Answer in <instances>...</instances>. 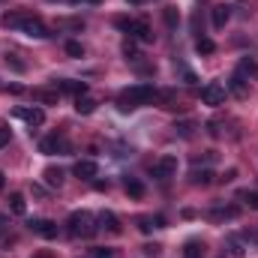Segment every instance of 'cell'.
<instances>
[{
  "mask_svg": "<svg viewBox=\"0 0 258 258\" xmlns=\"http://www.w3.org/2000/svg\"><path fill=\"white\" fill-rule=\"evenodd\" d=\"M21 33H27V36H33V39H48L51 33H48V27L39 21V18H27L24 15V21H21V27H18Z\"/></svg>",
  "mask_w": 258,
  "mask_h": 258,
  "instance_id": "7",
  "label": "cell"
},
{
  "mask_svg": "<svg viewBox=\"0 0 258 258\" xmlns=\"http://www.w3.org/2000/svg\"><path fill=\"white\" fill-rule=\"evenodd\" d=\"M75 111L78 114H93L96 111V99H90L87 93L84 96H75Z\"/></svg>",
  "mask_w": 258,
  "mask_h": 258,
  "instance_id": "16",
  "label": "cell"
},
{
  "mask_svg": "<svg viewBox=\"0 0 258 258\" xmlns=\"http://www.w3.org/2000/svg\"><path fill=\"white\" fill-rule=\"evenodd\" d=\"M129 3H135V6H138V3H144V0H129Z\"/></svg>",
  "mask_w": 258,
  "mask_h": 258,
  "instance_id": "40",
  "label": "cell"
},
{
  "mask_svg": "<svg viewBox=\"0 0 258 258\" xmlns=\"http://www.w3.org/2000/svg\"><path fill=\"white\" fill-rule=\"evenodd\" d=\"M240 198L246 201V207H249V210H258V192H243Z\"/></svg>",
  "mask_w": 258,
  "mask_h": 258,
  "instance_id": "30",
  "label": "cell"
},
{
  "mask_svg": "<svg viewBox=\"0 0 258 258\" xmlns=\"http://www.w3.org/2000/svg\"><path fill=\"white\" fill-rule=\"evenodd\" d=\"M228 252H231L234 258H243V255H246V249H243L240 237H228Z\"/></svg>",
  "mask_w": 258,
  "mask_h": 258,
  "instance_id": "25",
  "label": "cell"
},
{
  "mask_svg": "<svg viewBox=\"0 0 258 258\" xmlns=\"http://www.w3.org/2000/svg\"><path fill=\"white\" fill-rule=\"evenodd\" d=\"M138 228H141L144 234H150V231H153V219H150V216H141V219H138Z\"/></svg>",
  "mask_w": 258,
  "mask_h": 258,
  "instance_id": "33",
  "label": "cell"
},
{
  "mask_svg": "<svg viewBox=\"0 0 258 258\" xmlns=\"http://www.w3.org/2000/svg\"><path fill=\"white\" fill-rule=\"evenodd\" d=\"M39 153H45V156H54V153H69V141H66V135H60V132L45 135V138L39 141Z\"/></svg>",
  "mask_w": 258,
  "mask_h": 258,
  "instance_id": "4",
  "label": "cell"
},
{
  "mask_svg": "<svg viewBox=\"0 0 258 258\" xmlns=\"http://www.w3.org/2000/svg\"><path fill=\"white\" fill-rule=\"evenodd\" d=\"M177 21H180V15H177V9H174V6H168V9H165V24H168V27H174Z\"/></svg>",
  "mask_w": 258,
  "mask_h": 258,
  "instance_id": "28",
  "label": "cell"
},
{
  "mask_svg": "<svg viewBox=\"0 0 258 258\" xmlns=\"http://www.w3.org/2000/svg\"><path fill=\"white\" fill-rule=\"evenodd\" d=\"M54 87H57L60 93H72V96H84V93H87V84H84V81H72V78L54 81Z\"/></svg>",
  "mask_w": 258,
  "mask_h": 258,
  "instance_id": "12",
  "label": "cell"
},
{
  "mask_svg": "<svg viewBox=\"0 0 258 258\" xmlns=\"http://www.w3.org/2000/svg\"><path fill=\"white\" fill-rule=\"evenodd\" d=\"M201 102H204V105H222V102H225V87H222L219 81L204 84V87H201Z\"/></svg>",
  "mask_w": 258,
  "mask_h": 258,
  "instance_id": "5",
  "label": "cell"
},
{
  "mask_svg": "<svg viewBox=\"0 0 258 258\" xmlns=\"http://www.w3.org/2000/svg\"><path fill=\"white\" fill-rule=\"evenodd\" d=\"M150 174H153L156 180H168V177H174V174H177V159H174V156H162V159L150 168Z\"/></svg>",
  "mask_w": 258,
  "mask_h": 258,
  "instance_id": "6",
  "label": "cell"
},
{
  "mask_svg": "<svg viewBox=\"0 0 258 258\" xmlns=\"http://www.w3.org/2000/svg\"><path fill=\"white\" fill-rule=\"evenodd\" d=\"M9 210H12L15 216H24V213H27V201H24V195H21V192L9 195Z\"/></svg>",
  "mask_w": 258,
  "mask_h": 258,
  "instance_id": "17",
  "label": "cell"
},
{
  "mask_svg": "<svg viewBox=\"0 0 258 258\" xmlns=\"http://www.w3.org/2000/svg\"><path fill=\"white\" fill-rule=\"evenodd\" d=\"M33 258H51V255L48 252H39V255H33Z\"/></svg>",
  "mask_w": 258,
  "mask_h": 258,
  "instance_id": "39",
  "label": "cell"
},
{
  "mask_svg": "<svg viewBox=\"0 0 258 258\" xmlns=\"http://www.w3.org/2000/svg\"><path fill=\"white\" fill-rule=\"evenodd\" d=\"M6 66H12L15 72H24V69H27V66L18 60V54H6Z\"/></svg>",
  "mask_w": 258,
  "mask_h": 258,
  "instance_id": "29",
  "label": "cell"
},
{
  "mask_svg": "<svg viewBox=\"0 0 258 258\" xmlns=\"http://www.w3.org/2000/svg\"><path fill=\"white\" fill-rule=\"evenodd\" d=\"M42 177H45V183H48V186H54V189H60V186H63V171H60V168H45V171H42Z\"/></svg>",
  "mask_w": 258,
  "mask_h": 258,
  "instance_id": "18",
  "label": "cell"
},
{
  "mask_svg": "<svg viewBox=\"0 0 258 258\" xmlns=\"http://www.w3.org/2000/svg\"><path fill=\"white\" fill-rule=\"evenodd\" d=\"M237 207H216V210H210V219H216V222H222V219H237Z\"/></svg>",
  "mask_w": 258,
  "mask_h": 258,
  "instance_id": "19",
  "label": "cell"
},
{
  "mask_svg": "<svg viewBox=\"0 0 258 258\" xmlns=\"http://www.w3.org/2000/svg\"><path fill=\"white\" fill-rule=\"evenodd\" d=\"M243 72H249V75H258V66L252 60H240V72L237 75H243Z\"/></svg>",
  "mask_w": 258,
  "mask_h": 258,
  "instance_id": "32",
  "label": "cell"
},
{
  "mask_svg": "<svg viewBox=\"0 0 258 258\" xmlns=\"http://www.w3.org/2000/svg\"><path fill=\"white\" fill-rule=\"evenodd\" d=\"M174 132H177L180 138H192L195 123H192V120H180V123H174Z\"/></svg>",
  "mask_w": 258,
  "mask_h": 258,
  "instance_id": "24",
  "label": "cell"
},
{
  "mask_svg": "<svg viewBox=\"0 0 258 258\" xmlns=\"http://www.w3.org/2000/svg\"><path fill=\"white\" fill-rule=\"evenodd\" d=\"M150 99H156L153 84H132V87H126V90L117 96V105H120V111H132V108H138V105H147Z\"/></svg>",
  "mask_w": 258,
  "mask_h": 258,
  "instance_id": "1",
  "label": "cell"
},
{
  "mask_svg": "<svg viewBox=\"0 0 258 258\" xmlns=\"http://www.w3.org/2000/svg\"><path fill=\"white\" fill-rule=\"evenodd\" d=\"M21 21H24V15H3V27H12V30H18L21 27Z\"/></svg>",
  "mask_w": 258,
  "mask_h": 258,
  "instance_id": "27",
  "label": "cell"
},
{
  "mask_svg": "<svg viewBox=\"0 0 258 258\" xmlns=\"http://www.w3.org/2000/svg\"><path fill=\"white\" fill-rule=\"evenodd\" d=\"M96 219H93V213L90 210H72L69 213V219H66V231H69V237H81V240H87V237H93L96 234V225H93Z\"/></svg>",
  "mask_w": 258,
  "mask_h": 258,
  "instance_id": "2",
  "label": "cell"
},
{
  "mask_svg": "<svg viewBox=\"0 0 258 258\" xmlns=\"http://www.w3.org/2000/svg\"><path fill=\"white\" fill-rule=\"evenodd\" d=\"M99 228H105L108 234H120V231H123L117 213H111V210H102V213H99Z\"/></svg>",
  "mask_w": 258,
  "mask_h": 258,
  "instance_id": "11",
  "label": "cell"
},
{
  "mask_svg": "<svg viewBox=\"0 0 258 258\" xmlns=\"http://www.w3.org/2000/svg\"><path fill=\"white\" fill-rule=\"evenodd\" d=\"M3 186H6V177H3V171H0V192H3Z\"/></svg>",
  "mask_w": 258,
  "mask_h": 258,
  "instance_id": "38",
  "label": "cell"
},
{
  "mask_svg": "<svg viewBox=\"0 0 258 258\" xmlns=\"http://www.w3.org/2000/svg\"><path fill=\"white\" fill-rule=\"evenodd\" d=\"M66 54H69V57H84V45L75 42V39H69V42H66Z\"/></svg>",
  "mask_w": 258,
  "mask_h": 258,
  "instance_id": "26",
  "label": "cell"
},
{
  "mask_svg": "<svg viewBox=\"0 0 258 258\" xmlns=\"http://www.w3.org/2000/svg\"><path fill=\"white\" fill-rule=\"evenodd\" d=\"M240 237H243L246 243H255V246H258V231H255V228H246V231H243Z\"/></svg>",
  "mask_w": 258,
  "mask_h": 258,
  "instance_id": "34",
  "label": "cell"
},
{
  "mask_svg": "<svg viewBox=\"0 0 258 258\" xmlns=\"http://www.w3.org/2000/svg\"><path fill=\"white\" fill-rule=\"evenodd\" d=\"M72 171H75V177H81V180H93V177L99 174V165H96L93 159H78Z\"/></svg>",
  "mask_w": 258,
  "mask_h": 258,
  "instance_id": "10",
  "label": "cell"
},
{
  "mask_svg": "<svg viewBox=\"0 0 258 258\" xmlns=\"http://www.w3.org/2000/svg\"><path fill=\"white\" fill-rule=\"evenodd\" d=\"M0 225H3V216H0Z\"/></svg>",
  "mask_w": 258,
  "mask_h": 258,
  "instance_id": "41",
  "label": "cell"
},
{
  "mask_svg": "<svg viewBox=\"0 0 258 258\" xmlns=\"http://www.w3.org/2000/svg\"><path fill=\"white\" fill-rule=\"evenodd\" d=\"M183 258H204V246H201L198 240H189V243L183 246Z\"/></svg>",
  "mask_w": 258,
  "mask_h": 258,
  "instance_id": "22",
  "label": "cell"
},
{
  "mask_svg": "<svg viewBox=\"0 0 258 258\" xmlns=\"http://www.w3.org/2000/svg\"><path fill=\"white\" fill-rule=\"evenodd\" d=\"M30 231H36L45 240H54L57 237V222H51V219H30Z\"/></svg>",
  "mask_w": 258,
  "mask_h": 258,
  "instance_id": "8",
  "label": "cell"
},
{
  "mask_svg": "<svg viewBox=\"0 0 258 258\" xmlns=\"http://www.w3.org/2000/svg\"><path fill=\"white\" fill-rule=\"evenodd\" d=\"M126 195L129 198H141L144 195V183L135 180V177H126Z\"/></svg>",
  "mask_w": 258,
  "mask_h": 258,
  "instance_id": "21",
  "label": "cell"
},
{
  "mask_svg": "<svg viewBox=\"0 0 258 258\" xmlns=\"http://www.w3.org/2000/svg\"><path fill=\"white\" fill-rule=\"evenodd\" d=\"M123 54H126L129 60H138V48H135V42H132V39L123 42Z\"/></svg>",
  "mask_w": 258,
  "mask_h": 258,
  "instance_id": "31",
  "label": "cell"
},
{
  "mask_svg": "<svg viewBox=\"0 0 258 258\" xmlns=\"http://www.w3.org/2000/svg\"><path fill=\"white\" fill-rule=\"evenodd\" d=\"M93 258H114L111 249H93Z\"/></svg>",
  "mask_w": 258,
  "mask_h": 258,
  "instance_id": "36",
  "label": "cell"
},
{
  "mask_svg": "<svg viewBox=\"0 0 258 258\" xmlns=\"http://www.w3.org/2000/svg\"><path fill=\"white\" fill-rule=\"evenodd\" d=\"M15 117L27 120L30 126H42V123H45V111H42L39 105H33V108H15Z\"/></svg>",
  "mask_w": 258,
  "mask_h": 258,
  "instance_id": "9",
  "label": "cell"
},
{
  "mask_svg": "<svg viewBox=\"0 0 258 258\" xmlns=\"http://www.w3.org/2000/svg\"><path fill=\"white\" fill-rule=\"evenodd\" d=\"M228 90H231V93H234V96H240V99H243V96H246V93H249V90H246V84H243V78H240V75H234V78H231V84H228Z\"/></svg>",
  "mask_w": 258,
  "mask_h": 258,
  "instance_id": "23",
  "label": "cell"
},
{
  "mask_svg": "<svg viewBox=\"0 0 258 258\" xmlns=\"http://www.w3.org/2000/svg\"><path fill=\"white\" fill-rule=\"evenodd\" d=\"M120 30H126L132 39H138V42H153V27L147 24V21H135V18H117L114 21Z\"/></svg>",
  "mask_w": 258,
  "mask_h": 258,
  "instance_id": "3",
  "label": "cell"
},
{
  "mask_svg": "<svg viewBox=\"0 0 258 258\" xmlns=\"http://www.w3.org/2000/svg\"><path fill=\"white\" fill-rule=\"evenodd\" d=\"M72 3H90V6H96V3H102V0H72Z\"/></svg>",
  "mask_w": 258,
  "mask_h": 258,
  "instance_id": "37",
  "label": "cell"
},
{
  "mask_svg": "<svg viewBox=\"0 0 258 258\" xmlns=\"http://www.w3.org/2000/svg\"><path fill=\"white\" fill-rule=\"evenodd\" d=\"M189 180H192L195 186H207V183H213V171H210V168H201V171L192 168V171H189Z\"/></svg>",
  "mask_w": 258,
  "mask_h": 258,
  "instance_id": "15",
  "label": "cell"
},
{
  "mask_svg": "<svg viewBox=\"0 0 258 258\" xmlns=\"http://www.w3.org/2000/svg\"><path fill=\"white\" fill-rule=\"evenodd\" d=\"M9 138H12V135H9V126H3V123H0V150L9 144Z\"/></svg>",
  "mask_w": 258,
  "mask_h": 258,
  "instance_id": "35",
  "label": "cell"
},
{
  "mask_svg": "<svg viewBox=\"0 0 258 258\" xmlns=\"http://www.w3.org/2000/svg\"><path fill=\"white\" fill-rule=\"evenodd\" d=\"M33 99H36V102H42V105H57V99H60V90H57V87H54V90L36 87V90H33Z\"/></svg>",
  "mask_w": 258,
  "mask_h": 258,
  "instance_id": "13",
  "label": "cell"
},
{
  "mask_svg": "<svg viewBox=\"0 0 258 258\" xmlns=\"http://www.w3.org/2000/svg\"><path fill=\"white\" fill-rule=\"evenodd\" d=\"M195 51H198V54H213V51H216V42L207 39V36H198V39H195Z\"/></svg>",
  "mask_w": 258,
  "mask_h": 258,
  "instance_id": "20",
  "label": "cell"
},
{
  "mask_svg": "<svg viewBox=\"0 0 258 258\" xmlns=\"http://www.w3.org/2000/svg\"><path fill=\"white\" fill-rule=\"evenodd\" d=\"M228 18H231V6H225V3L213 6V27H216V30H222V27L228 24Z\"/></svg>",
  "mask_w": 258,
  "mask_h": 258,
  "instance_id": "14",
  "label": "cell"
}]
</instances>
